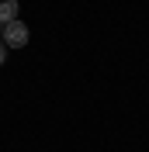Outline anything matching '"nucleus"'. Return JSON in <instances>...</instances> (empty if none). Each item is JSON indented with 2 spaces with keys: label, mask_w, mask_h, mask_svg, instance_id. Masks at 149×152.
Returning a JSON list of instances; mask_svg holds the SVG:
<instances>
[{
  "label": "nucleus",
  "mask_w": 149,
  "mask_h": 152,
  "mask_svg": "<svg viewBox=\"0 0 149 152\" xmlns=\"http://www.w3.org/2000/svg\"><path fill=\"white\" fill-rule=\"evenodd\" d=\"M4 59H7V45L0 42V66H4Z\"/></svg>",
  "instance_id": "obj_3"
},
{
  "label": "nucleus",
  "mask_w": 149,
  "mask_h": 152,
  "mask_svg": "<svg viewBox=\"0 0 149 152\" xmlns=\"http://www.w3.org/2000/svg\"><path fill=\"white\" fill-rule=\"evenodd\" d=\"M14 18H18V0H0V21L7 24Z\"/></svg>",
  "instance_id": "obj_2"
},
{
  "label": "nucleus",
  "mask_w": 149,
  "mask_h": 152,
  "mask_svg": "<svg viewBox=\"0 0 149 152\" xmlns=\"http://www.w3.org/2000/svg\"><path fill=\"white\" fill-rule=\"evenodd\" d=\"M0 42H4V45L7 48H21V45H28V24H24V21H7V24H4V35H0Z\"/></svg>",
  "instance_id": "obj_1"
}]
</instances>
